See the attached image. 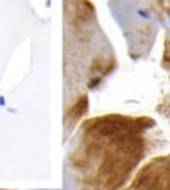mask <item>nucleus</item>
<instances>
[{
    "mask_svg": "<svg viewBox=\"0 0 170 190\" xmlns=\"http://www.w3.org/2000/svg\"><path fill=\"white\" fill-rule=\"evenodd\" d=\"M148 117L106 116L82 126L73 151L75 183L80 187H121L146 153Z\"/></svg>",
    "mask_w": 170,
    "mask_h": 190,
    "instance_id": "f257e3e1",
    "label": "nucleus"
},
{
    "mask_svg": "<svg viewBox=\"0 0 170 190\" xmlns=\"http://www.w3.org/2000/svg\"><path fill=\"white\" fill-rule=\"evenodd\" d=\"M133 187H170V156L155 158L136 177Z\"/></svg>",
    "mask_w": 170,
    "mask_h": 190,
    "instance_id": "f03ea898",
    "label": "nucleus"
}]
</instances>
